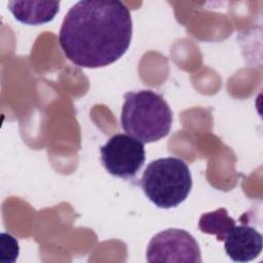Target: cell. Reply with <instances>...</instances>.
<instances>
[{
	"label": "cell",
	"mask_w": 263,
	"mask_h": 263,
	"mask_svg": "<svg viewBox=\"0 0 263 263\" xmlns=\"http://www.w3.org/2000/svg\"><path fill=\"white\" fill-rule=\"evenodd\" d=\"M133 22L128 8L117 0H83L67 12L59 33L61 48L81 68H101L128 49Z\"/></svg>",
	"instance_id": "6da1fadb"
},
{
	"label": "cell",
	"mask_w": 263,
	"mask_h": 263,
	"mask_svg": "<svg viewBox=\"0 0 263 263\" xmlns=\"http://www.w3.org/2000/svg\"><path fill=\"white\" fill-rule=\"evenodd\" d=\"M172 122V110L161 95L150 89L124 95L120 123L129 136L152 143L168 135Z\"/></svg>",
	"instance_id": "7a4b0ae2"
},
{
	"label": "cell",
	"mask_w": 263,
	"mask_h": 263,
	"mask_svg": "<svg viewBox=\"0 0 263 263\" xmlns=\"http://www.w3.org/2000/svg\"><path fill=\"white\" fill-rule=\"evenodd\" d=\"M141 186L156 206L172 209L181 204L189 195L192 178L186 162L178 157L151 161L145 168Z\"/></svg>",
	"instance_id": "3957f363"
},
{
	"label": "cell",
	"mask_w": 263,
	"mask_h": 263,
	"mask_svg": "<svg viewBox=\"0 0 263 263\" xmlns=\"http://www.w3.org/2000/svg\"><path fill=\"white\" fill-rule=\"evenodd\" d=\"M100 151L106 171L120 179L134 178L146 158L144 143L125 134L112 136Z\"/></svg>",
	"instance_id": "277c9868"
},
{
	"label": "cell",
	"mask_w": 263,
	"mask_h": 263,
	"mask_svg": "<svg viewBox=\"0 0 263 263\" xmlns=\"http://www.w3.org/2000/svg\"><path fill=\"white\" fill-rule=\"evenodd\" d=\"M148 262L200 263L201 253L195 238L183 229L170 228L155 234L147 248Z\"/></svg>",
	"instance_id": "5b68a950"
},
{
	"label": "cell",
	"mask_w": 263,
	"mask_h": 263,
	"mask_svg": "<svg viewBox=\"0 0 263 263\" xmlns=\"http://www.w3.org/2000/svg\"><path fill=\"white\" fill-rule=\"evenodd\" d=\"M223 241L226 254L235 262H248L255 259L263 247L261 233L246 223L235 225Z\"/></svg>",
	"instance_id": "8992f818"
},
{
	"label": "cell",
	"mask_w": 263,
	"mask_h": 263,
	"mask_svg": "<svg viewBox=\"0 0 263 263\" xmlns=\"http://www.w3.org/2000/svg\"><path fill=\"white\" fill-rule=\"evenodd\" d=\"M8 9L23 24L41 25L54 18L60 1H9Z\"/></svg>",
	"instance_id": "52a82bcc"
},
{
	"label": "cell",
	"mask_w": 263,
	"mask_h": 263,
	"mask_svg": "<svg viewBox=\"0 0 263 263\" xmlns=\"http://www.w3.org/2000/svg\"><path fill=\"white\" fill-rule=\"evenodd\" d=\"M236 225L234 219L228 216L226 209L221 208L215 212L203 214L198 223L201 232L213 234L218 240L222 241L226 234Z\"/></svg>",
	"instance_id": "ba28073f"
}]
</instances>
